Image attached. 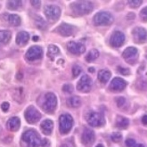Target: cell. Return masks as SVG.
Masks as SVG:
<instances>
[{"instance_id":"cb8c5ba5","label":"cell","mask_w":147,"mask_h":147,"mask_svg":"<svg viewBox=\"0 0 147 147\" xmlns=\"http://www.w3.org/2000/svg\"><path fill=\"white\" fill-rule=\"evenodd\" d=\"M67 105L72 108H78L81 105V100L79 96H71L67 100Z\"/></svg>"},{"instance_id":"6da1fadb","label":"cell","mask_w":147,"mask_h":147,"mask_svg":"<svg viewBox=\"0 0 147 147\" xmlns=\"http://www.w3.org/2000/svg\"><path fill=\"white\" fill-rule=\"evenodd\" d=\"M71 8L77 15H86L93 11L94 5L90 1H78L72 3L71 5Z\"/></svg>"},{"instance_id":"e575fe53","label":"cell","mask_w":147,"mask_h":147,"mask_svg":"<svg viewBox=\"0 0 147 147\" xmlns=\"http://www.w3.org/2000/svg\"><path fill=\"white\" fill-rule=\"evenodd\" d=\"M118 71L124 76H127V75L130 74V71L127 68H124V67H118Z\"/></svg>"},{"instance_id":"9a60e30c","label":"cell","mask_w":147,"mask_h":147,"mask_svg":"<svg viewBox=\"0 0 147 147\" xmlns=\"http://www.w3.org/2000/svg\"><path fill=\"white\" fill-rule=\"evenodd\" d=\"M67 49L70 53L76 55H80L86 51V47L83 44H81V43H77L74 41H70L68 43Z\"/></svg>"},{"instance_id":"d590c367","label":"cell","mask_w":147,"mask_h":147,"mask_svg":"<svg viewBox=\"0 0 147 147\" xmlns=\"http://www.w3.org/2000/svg\"><path fill=\"white\" fill-rule=\"evenodd\" d=\"M116 102H117L118 107L122 108L126 105V99L124 97H119V98L116 99Z\"/></svg>"},{"instance_id":"30bf717a","label":"cell","mask_w":147,"mask_h":147,"mask_svg":"<svg viewBox=\"0 0 147 147\" xmlns=\"http://www.w3.org/2000/svg\"><path fill=\"white\" fill-rule=\"evenodd\" d=\"M92 88V80L88 75H83L78 82L77 88L82 93H88Z\"/></svg>"},{"instance_id":"5b68a950","label":"cell","mask_w":147,"mask_h":147,"mask_svg":"<svg viewBox=\"0 0 147 147\" xmlns=\"http://www.w3.org/2000/svg\"><path fill=\"white\" fill-rule=\"evenodd\" d=\"M57 106V98L54 93H47L46 96H44V101H43L42 108L45 110V111L48 113L54 112Z\"/></svg>"},{"instance_id":"4fadbf2b","label":"cell","mask_w":147,"mask_h":147,"mask_svg":"<svg viewBox=\"0 0 147 147\" xmlns=\"http://www.w3.org/2000/svg\"><path fill=\"white\" fill-rule=\"evenodd\" d=\"M125 42V35L123 32L116 30L111 34L110 38V44L113 47H121Z\"/></svg>"},{"instance_id":"f546056e","label":"cell","mask_w":147,"mask_h":147,"mask_svg":"<svg viewBox=\"0 0 147 147\" xmlns=\"http://www.w3.org/2000/svg\"><path fill=\"white\" fill-rule=\"evenodd\" d=\"M125 144L127 147H144V145L142 144H137L133 138H128V139H127Z\"/></svg>"},{"instance_id":"836d02e7","label":"cell","mask_w":147,"mask_h":147,"mask_svg":"<svg viewBox=\"0 0 147 147\" xmlns=\"http://www.w3.org/2000/svg\"><path fill=\"white\" fill-rule=\"evenodd\" d=\"M80 73H81V68H80L79 65H74L73 68H72V74H73V77L76 78V77L79 76Z\"/></svg>"},{"instance_id":"8fae6325","label":"cell","mask_w":147,"mask_h":147,"mask_svg":"<svg viewBox=\"0 0 147 147\" xmlns=\"http://www.w3.org/2000/svg\"><path fill=\"white\" fill-rule=\"evenodd\" d=\"M134 41L137 44H143L147 41V30L143 27H136L132 31Z\"/></svg>"},{"instance_id":"4dcf8cb0","label":"cell","mask_w":147,"mask_h":147,"mask_svg":"<svg viewBox=\"0 0 147 147\" xmlns=\"http://www.w3.org/2000/svg\"><path fill=\"white\" fill-rule=\"evenodd\" d=\"M111 140L115 142V143H118V142H120L122 139V135L120 134L119 132H115L113 133L111 136Z\"/></svg>"},{"instance_id":"7a4b0ae2","label":"cell","mask_w":147,"mask_h":147,"mask_svg":"<svg viewBox=\"0 0 147 147\" xmlns=\"http://www.w3.org/2000/svg\"><path fill=\"white\" fill-rule=\"evenodd\" d=\"M22 140L27 144L28 147H38L41 144V138L38 133L33 129H30L22 134Z\"/></svg>"},{"instance_id":"603a6c76","label":"cell","mask_w":147,"mask_h":147,"mask_svg":"<svg viewBox=\"0 0 147 147\" xmlns=\"http://www.w3.org/2000/svg\"><path fill=\"white\" fill-rule=\"evenodd\" d=\"M129 120L123 117V116H118L115 121V126L119 128H126L128 127Z\"/></svg>"},{"instance_id":"7bdbcfd3","label":"cell","mask_w":147,"mask_h":147,"mask_svg":"<svg viewBox=\"0 0 147 147\" xmlns=\"http://www.w3.org/2000/svg\"><path fill=\"white\" fill-rule=\"evenodd\" d=\"M88 71H89L90 72H94V69L93 67H90V68L88 69Z\"/></svg>"},{"instance_id":"b9f144b4","label":"cell","mask_w":147,"mask_h":147,"mask_svg":"<svg viewBox=\"0 0 147 147\" xmlns=\"http://www.w3.org/2000/svg\"><path fill=\"white\" fill-rule=\"evenodd\" d=\"M38 38H38V36H34V37H33V41H38Z\"/></svg>"},{"instance_id":"52a82bcc","label":"cell","mask_w":147,"mask_h":147,"mask_svg":"<svg viewBox=\"0 0 147 147\" xmlns=\"http://www.w3.org/2000/svg\"><path fill=\"white\" fill-rule=\"evenodd\" d=\"M86 120H88V124L92 127H101L105 122L103 115L101 112H97V111L89 112L88 118H86Z\"/></svg>"},{"instance_id":"9c48e42d","label":"cell","mask_w":147,"mask_h":147,"mask_svg":"<svg viewBox=\"0 0 147 147\" xmlns=\"http://www.w3.org/2000/svg\"><path fill=\"white\" fill-rule=\"evenodd\" d=\"M123 58L126 60V62L129 64H135L138 60V50L134 47H127L122 54Z\"/></svg>"},{"instance_id":"ffe728a7","label":"cell","mask_w":147,"mask_h":147,"mask_svg":"<svg viewBox=\"0 0 147 147\" xmlns=\"http://www.w3.org/2000/svg\"><path fill=\"white\" fill-rule=\"evenodd\" d=\"M30 39V35L26 31H20L16 36V43L19 46H25Z\"/></svg>"},{"instance_id":"44dd1931","label":"cell","mask_w":147,"mask_h":147,"mask_svg":"<svg viewBox=\"0 0 147 147\" xmlns=\"http://www.w3.org/2000/svg\"><path fill=\"white\" fill-rule=\"evenodd\" d=\"M60 55V49L58 47H56L55 45H50L48 47V50H47V56L54 61L55 58Z\"/></svg>"},{"instance_id":"277c9868","label":"cell","mask_w":147,"mask_h":147,"mask_svg":"<svg viewBox=\"0 0 147 147\" xmlns=\"http://www.w3.org/2000/svg\"><path fill=\"white\" fill-rule=\"evenodd\" d=\"M114 19L109 12H99L94 16V24L96 26H109L113 22Z\"/></svg>"},{"instance_id":"f35d334b","label":"cell","mask_w":147,"mask_h":147,"mask_svg":"<svg viewBox=\"0 0 147 147\" xmlns=\"http://www.w3.org/2000/svg\"><path fill=\"white\" fill-rule=\"evenodd\" d=\"M30 3H31V5L35 7V8H37V9H38V8L40 7V5H41V2L40 1H30Z\"/></svg>"},{"instance_id":"d6986e66","label":"cell","mask_w":147,"mask_h":147,"mask_svg":"<svg viewBox=\"0 0 147 147\" xmlns=\"http://www.w3.org/2000/svg\"><path fill=\"white\" fill-rule=\"evenodd\" d=\"M41 130L45 135L48 136L52 133L54 128V122L51 119H45L44 121L41 123Z\"/></svg>"},{"instance_id":"ac0fdd59","label":"cell","mask_w":147,"mask_h":147,"mask_svg":"<svg viewBox=\"0 0 147 147\" xmlns=\"http://www.w3.org/2000/svg\"><path fill=\"white\" fill-rule=\"evenodd\" d=\"M20 126H21V120L18 117H13V118L9 119L6 123L7 128L13 132H16L20 128Z\"/></svg>"},{"instance_id":"7402d4cb","label":"cell","mask_w":147,"mask_h":147,"mask_svg":"<svg viewBox=\"0 0 147 147\" xmlns=\"http://www.w3.org/2000/svg\"><path fill=\"white\" fill-rule=\"evenodd\" d=\"M111 73L110 71L108 70H101L98 72V80H100V82L102 83H106L109 81V80L111 79Z\"/></svg>"},{"instance_id":"4316f807","label":"cell","mask_w":147,"mask_h":147,"mask_svg":"<svg viewBox=\"0 0 147 147\" xmlns=\"http://www.w3.org/2000/svg\"><path fill=\"white\" fill-rule=\"evenodd\" d=\"M8 22H9L12 26H19L22 22L21 17L18 14H10L8 16Z\"/></svg>"},{"instance_id":"d4e9b609","label":"cell","mask_w":147,"mask_h":147,"mask_svg":"<svg viewBox=\"0 0 147 147\" xmlns=\"http://www.w3.org/2000/svg\"><path fill=\"white\" fill-rule=\"evenodd\" d=\"M12 34L9 30H0V42L3 44H7L10 41Z\"/></svg>"},{"instance_id":"5bb4252c","label":"cell","mask_w":147,"mask_h":147,"mask_svg":"<svg viewBox=\"0 0 147 147\" xmlns=\"http://www.w3.org/2000/svg\"><path fill=\"white\" fill-rule=\"evenodd\" d=\"M76 30H77V28L75 26L68 24V23H62L61 25H59L56 29V31L63 37L72 36L76 32Z\"/></svg>"},{"instance_id":"3957f363","label":"cell","mask_w":147,"mask_h":147,"mask_svg":"<svg viewBox=\"0 0 147 147\" xmlns=\"http://www.w3.org/2000/svg\"><path fill=\"white\" fill-rule=\"evenodd\" d=\"M74 120L71 115L64 113L62 114L59 118V127H60V132L63 135H66L71 131V129L73 127Z\"/></svg>"},{"instance_id":"d6a6232c","label":"cell","mask_w":147,"mask_h":147,"mask_svg":"<svg viewBox=\"0 0 147 147\" xmlns=\"http://www.w3.org/2000/svg\"><path fill=\"white\" fill-rule=\"evenodd\" d=\"M139 16H140V19L142 20V22H147V6H145L141 10Z\"/></svg>"},{"instance_id":"ba28073f","label":"cell","mask_w":147,"mask_h":147,"mask_svg":"<svg viewBox=\"0 0 147 147\" xmlns=\"http://www.w3.org/2000/svg\"><path fill=\"white\" fill-rule=\"evenodd\" d=\"M24 116H25V119L27 120V122H29L30 124L37 123L41 118L40 112L32 105L29 106L26 109Z\"/></svg>"},{"instance_id":"1f68e13d","label":"cell","mask_w":147,"mask_h":147,"mask_svg":"<svg viewBox=\"0 0 147 147\" xmlns=\"http://www.w3.org/2000/svg\"><path fill=\"white\" fill-rule=\"evenodd\" d=\"M127 3H128V5L131 8H137L142 5L143 2L141 0H130V1H128Z\"/></svg>"},{"instance_id":"ab89813d","label":"cell","mask_w":147,"mask_h":147,"mask_svg":"<svg viewBox=\"0 0 147 147\" xmlns=\"http://www.w3.org/2000/svg\"><path fill=\"white\" fill-rule=\"evenodd\" d=\"M42 147H48L50 145V143L48 142L47 139H43V141L41 142Z\"/></svg>"},{"instance_id":"484cf974","label":"cell","mask_w":147,"mask_h":147,"mask_svg":"<svg viewBox=\"0 0 147 147\" xmlns=\"http://www.w3.org/2000/svg\"><path fill=\"white\" fill-rule=\"evenodd\" d=\"M99 57V52L96 49H92L88 52V54L86 56V61L88 63L94 62V60H96Z\"/></svg>"},{"instance_id":"60d3db41","label":"cell","mask_w":147,"mask_h":147,"mask_svg":"<svg viewBox=\"0 0 147 147\" xmlns=\"http://www.w3.org/2000/svg\"><path fill=\"white\" fill-rule=\"evenodd\" d=\"M142 122H143L144 125H147V115L143 116V118H142Z\"/></svg>"},{"instance_id":"f1b7e54d","label":"cell","mask_w":147,"mask_h":147,"mask_svg":"<svg viewBox=\"0 0 147 147\" xmlns=\"http://www.w3.org/2000/svg\"><path fill=\"white\" fill-rule=\"evenodd\" d=\"M35 24L39 30H45L47 28V22L40 16L35 17Z\"/></svg>"},{"instance_id":"e0dca14e","label":"cell","mask_w":147,"mask_h":147,"mask_svg":"<svg viewBox=\"0 0 147 147\" xmlns=\"http://www.w3.org/2000/svg\"><path fill=\"white\" fill-rule=\"evenodd\" d=\"M94 139H96V136H94V133L92 129L85 128L81 136L82 144L86 146H89L94 142Z\"/></svg>"},{"instance_id":"74e56055","label":"cell","mask_w":147,"mask_h":147,"mask_svg":"<svg viewBox=\"0 0 147 147\" xmlns=\"http://www.w3.org/2000/svg\"><path fill=\"white\" fill-rule=\"evenodd\" d=\"M9 107H10V105L8 102H4L2 105H1V109L4 111H7L9 110Z\"/></svg>"},{"instance_id":"8d00e7d4","label":"cell","mask_w":147,"mask_h":147,"mask_svg":"<svg viewBox=\"0 0 147 147\" xmlns=\"http://www.w3.org/2000/svg\"><path fill=\"white\" fill-rule=\"evenodd\" d=\"M63 92H66L68 94H71L73 91V86H72V85H70V84L64 85L63 88Z\"/></svg>"},{"instance_id":"ee69618b","label":"cell","mask_w":147,"mask_h":147,"mask_svg":"<svg viewBox=\"0 0 147 147\" xmlns=\"http://www.w3.org/2000/svg\"><path fill=\"white\" fill-rule=\"evenodd\" d=\"M96 147H105V146H103L102 144H97Z\"/></svg>"},{"instance_id":"2e32d148","label":"cell","mask_w":147,"mask_h":147,"mask_svg":"<svg viewBox=\"0 0 147 147\" xmlns=\"http://www.w3.org/2000/svg\"><path fill=\"white\" fill-rule=\"evenodd\" d=\"M126 86H127V82L123 79H121V78H114V79L111 80L109 88L111 91L120 92V91H123Z\"/></svg>"},{"instance_id":"83f0119b","label":"cell","mask_w":147,"mask_h":147,"mask_svg":"<svg viewBox=\"0 0 147 147\" xmlns=\"http://www.w3.org/2000/svg\"><path fill=\"white\" fill-rule=\"evenodd\" d=\"M22 5V1H19V0H12V1L7 2V8L10 10H16L20 8Z\"/></svg>"},{"instance_id":"8992f818","label":"cell","mask_w":147,"mask_h":147,"mask_svg":"<svg viewBox=\"0 0 147 147\" xmlns=\"http://www.w3.org/2000/svg\"><path fill=\"white\" fill-rule=\"evenodd\" d=\"M44 11L48 21L52 22L58 21L60 16H61V9H60V7L57 5H46Z\"/></svg>"},{"instance_id":"7c38bea8","label":"cell","mask_w":147,"mask_h":147,"mask_svg":"<svg viewBox=\"0 0 147 147\" xmlns=\"http://www.w3.org/2000/svg\"><path fill=\"white\" fill-rule=\"evenodd\" d=\"M43 56V49L39 46H33L26 53V59L28 61H36Z\"/></svg>"},{"instance_id":"f6af8a7d","label":"cell","mask_w":147,"mask_h":147,"mask_svg":"<svg viewBox=\"0 0 147 147\" xmlns=\"http://www.w3.org/2000/svg\"><path fill=\"white\" fill-rule=\"evenodd\" d=\"M61 147H67L66 145H64V144H63V145H61Z\"/></svg>"}]
</instances>
